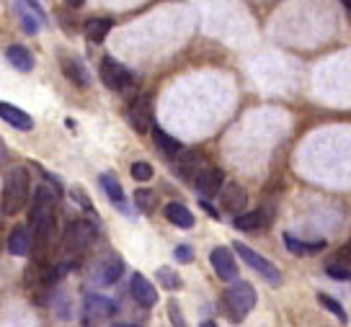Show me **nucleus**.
<instances>
[{"label":"nucleus","instance_id":"nucleus-1","mask_svg":"<svg viewBox=\"0 0 351 327\" xmlns=\"http://www.w3.org/2000/svg\"><path fill=\"white\" fill-rule=\"evenodd\" d=\"M29 191H32V178L23 165H16L8 170L0 191V211L3 214H21L23 207L29 204Z\"/></svg>","mask_w":351,"mask_h":327},{"label":"nucleus","instance_id":"nucleus-2","mask_svg":"<svg viewBox=\"0 0 351 327\" xmlns=\"http://www.w3.org/2000/svg\"><path fill=\"white\" fill-rule=\"evenodd\" d=\"M225 306L232 315V319L241 322L243 317L256 306V289L248 281H235V284L225 291Z\"/></svg>","mask_w":351,"mask_h":327},{"label":"nucleus","instance_id":"nucleus-3","mask_svg":"<svg viewBox=\"0 0 351 327\" xmlns=\"http://www.w3.org/2000/svg\"><path fill=\"white\" fill-rule=\"evenodd\" d=\"M96 240V224H90L86 219H75V222H70L65 229V235H62V245H65L67 252H73V255H80V252H86L90 245Z\"/></svg>","mask_w":351,"mask_h":327},{"label":"nucleus","instance_id":"nucleus-4","mask_svg":"<svg viewBox=\"0 0 351 327\" xmlns=\"http://www.w3.org/2000/svg\"><path fill=\"white\" fill-rule=\"evenodd\" d=\"M232 250L238 252V255L243 258V263H248L253 271L261 273L263 278H266V281H269L271 286L282 284V273H279V268H276V265L269 261V258H263L261 252H256L253 248L243 245V242H232Z\"/></svg>","mask_w":351,"mask_h":327},{"label":"nucleus","instance_id":"nucleus-5","mask_svg":"<svg viewBox=\"0 0 351 327\" xmlns=\"http://www.w3.org/2000/svg\"><path fill=\"white\" fill-rule=\"evenodd\" d=\"M101 80L109 90H127L132 86V73L130 67H124L121 62H117L114 57H104L101 60Z\"/></svg>","mask_w":351,"mask_h":327},{"label":"nucleus","instance_id":"nucleus-6","mask_svg":"<svg viewBox=\"0 0 351 327\" xmlns=\"http://www.w3.org/2000/svg\"><path fill=\"white\" fill-rule=\"evenodd\" d=\"M127 121H130L132 129L137 131V134L153 131V101L147 99V96H137L130 103V109H127Z\"/></svg>","mask_w":351,"mask_h":327},{"label":"nucleus","instance_id":"nucleus-7","mask_svg":"<svg viewBox=\"0 0 351 327\" xmlns=\"http://www.w3.org/2000/svg\"><path fill=\"white\" fill-rule=\"evenodd\" d=\"M117 315V302L101 294H88L83 299V322H104Z\"/></svg>","mask_w":351,"mask_h":327},{"label":"nucleus","instance_id":"nucleus-8","mask_svg":"<svg viewBox=\"0 0 351 327\" xmlns=\"http://www.w3.org/2000/svg\"><path fill=\"white\" fill-rule=\"evenodd\" d=\"M124 273V261H121L117 252H106L96 265H93V281L101 286L117 284Z\"/></svg>","mask_w":351,"mask_h":327},{"label":"nucleus","instance_id":"nucleus-9","mask_svg":"<svg viewBox=\"0 0 351 327\" xmlns=\"http://www.w3.org/2000/svg\"><path fill=\"white\" fill-rule=\"evenodd\" d=\"M209 261H212L217 278H222V281H235L238 278V263H235V255L230 252V248H215Z\"/></svg>","mask_w":351,"mask_h":327},{"label":"nucleus","instance_id":"nucleus-10","mask_svg":"<svg viewBox=\"0 0 351 327\" xmlns=\"http://www.w3.org/2000/svg\"><path fill=\"white\" fill-rule=\"evenodd\" d=\"M194 183H197L199 198H212L222 191V185H225V173H222L219 168H209L207 165V168L197 175Z\"/></svg>","mask_w":351,"mask_h":327},{"label":"nucleus","instance_id":"nucleus-11","mask_svg":"<svg viewBox=\"0 0 351 327\" xmlns=\"http://www.w3.org/2000/svg\"><path fill=\"white\" fill-rule=\"evenodd\" d=\"M130 291H132V299H134L140 306H145V309L155 306V302H158V291H155V286L145 278L143 273H134V276H132Z\"/></svg>","mask_w":351,"mask_h":327},{"label":"nucleus","instance_id":"nucleus-12","mask_svg":"<svg viewBox=\"0 0 351 327\" xmlns=\"http://www.w3.org/2000/svg\"><path fill=\"white\" fill-rule=\"evenodd\" d=\"M60 70H62V75L77 88H88L90 86V75H88V67L83 65V60H77V57H60Z\"/></svg>","mask_w":351,"mask_h":327},{"label":"nucleus","instance_id":"nucleus-13","mask_svg":"<svg viewBox=\"0 0 351 327\" xmlns=\"http://www.w3.org/2000/svg\"><path fill=\"white\" fill-rule=\"evenodd\" d=\"M219 196H222V209H225V211H232V214H241V211H245L248 194H245V188H243L241 183L222 185Z\"/></svg>","mask_w":351,"mask_h":327},{"label":"nucleus","instance_id":"nucleus-14","mask_svg":"<svg viewBox=\"0 0 351 327\" xmlns=\"http://www.w3.org/2000/svg\"><path fill=\"white\" fill-rule=\"evenodd\" d=\"M207 168V160H204V155L199 153H191V150H184V153L178 155V163H176V170L181 178H186V181H197V175L202 173Z\"/></svg>","mask_w":351,"mask_h":327},{"label":"nucleus","instance_id":"nucleus-15","mask_svg":"<svg viewBox=\"0 0 351 327\" xmlns=\"http://www.w3.org/2000/svg\"><path fill=\"white\" fill-rule=\"evenodd\" d=\"M271 222V217L266 214V209H256V211H241L232 219V227L241 232H258Z\"/></svg>","mask_w":351,"mask_h":327},{"label":"nucleus","instance_id":"nucleus-16","mask_svg":"<svg viewBox=\"0 0 351 327\" xmlns=\"http://www.w3.org/2000/svg\"><path fill=\"white\" fill-rule=\"evenodd\" d=\"M0 119L5 121V124H11L13 129H21V131H32L34 129L32 116H29L23 109H19V106L5 103V101H0Z\"/></svg>","mask_w":351,"mask_h":327},{"label":"nucleus","instance_id":"nucleus-17","mask_svg":"<svg viewBox=\"0 0 351 327\" xmlns=\"http://www.w3.org/2000/svg\"><path fill=\"white\" fill-rule=\"evenodd\" d=\"M32 245H34L32 229L23 227V224H19V227L11 232V237H8V252H11V255H16V258L29 255V252H32Z\"/></svg>","mask_w":351,"mask_h":327},{"label":"nucleus","instance_id":"nucleus-18","mask_svg":"<svg viewBox=\"0 0 351 327\" xmlns=\"http://www.w3.org/2000/svg\"><path fill=\"white\" fill-rule=\"evenodd\" d=\"M101 188H104V194L109 196V201L114 204V207H119L124 214H127V198H124V188H121L119 178L114 173H101L99 178Z\"/></svg>","mask_w":351,"mask_h":327},{"label":"nucleus","instance_id":"nucleus-19","mask_svg":"<svg viewBox=\"0 0 351 327\" xmlns=\"http://www.w3.org/2000/svg\"><path fill=\"white\" fill-rule=\"evenodd\" d=\"M5 60H8L19 73H32L34 65H36L34 55L23 47V44H11V47L5 49Z\"/></svg>","mask_w":351,"mask_h":327},{"label":"nucleus","instance_id":"nucleus-20","mask_svg":"<svg viewBox=\"0 0 351 327\" xmlns=\"http://www.w3.org/2000/svg\"><path fill=\"white\" fill-rule=\"evenodd\" d=\"M163 214H165V219H168L171 224H176V227H181V229H191V227H194V222H197V219H194V214L189 211V207L178 204V201L165 204Z\"/></svg>","mask_w":351,"mask_h":327},{"label":"nucleus","instance_id":"nucleus-21","mask_svg":"<svg viewBox=\"0 0 351 327\" xmlns=\"http://www.w3.org/2000/svg\"><path fill=\"white\" fill-rule=\"evenodd\" d=\"M282 240H285L287 250L292 252V255H297V258H302V255H315V252L326 250V240L305 242V240H297V237H292L289 232H285V235H282Z\"/></svg>","mask_w":351,"mask_h":327},{"label":"nucleus","instance_id":"nucleus-22","mask_svg":"<svg viewBox=\"0 0 351 327\" xmlns=\"http://www.w3.org/2000/svg\"><path fill=\"white\" fill-rule=\"evenodd\" d=\"M153 140L158 144V150L165 155V157H178V155L184 153V144L178 142L176 137H171L168 131H163L160 127H155L153 124Z\"/></svg>","mask_w":351,"mask_h":327},{"label":"nucleus","instance_id":"nucleus-23","mask_svg":"<svg viewBox=\"0 0 351 327\" xmlns=\"http://www.w3.org/2000/svg\"><path fill=\"white\" fill-rule=\"evenodd\" d=\"M16 16H19V21H21V29L26 34H39V29H42L44 18L39 16V13L34 11L32 5H23V3H16Z\"/></svg>","mask_w":351,"mask_h":327},{"label":"nucleus","instance_id":"nucleus-24","mask_svg":"<svg viewBox=\"0 0 351 327\" xmlns=\"http://www.w3.org/2000/svg\"><path fill=\"white\" fill-rule=\"evenodd\" d=\"M111 26H114V23H111L109 18H88L86 26H83V34H86L88 42L101 44L106 36H109Z\"/></svg>","mask_w":351,"mask_h":327},{"label":"nucleus","instance_id":"nucleus-25","mask_svg":"<svg viewBox=\"0 0 351 327\" xmlns=\"http://www.w3.org/2000/svg\"><path fill=\"white\" fill-rule=\"evenodd\" d=\"M134 204H137L140 211L150 214V211H155V207H158V194L150 191V188H140V191H134Z\"/></svg>","mask_w":351,"mask_h":327},{"label":"nucleus","instance_id":"nucleus-26","mask_svg":"<svg viewBox=\"0 0 351 327\" xmlns=\"http://www.w3.org/2000/svg\"><path fill=\"white\" fill-rule=\"evenodd\" d=\"M318 304L326 309V312H330V315L339 319L341 325H346L349 322V315H346V309L336 302V299H330V296H326V294H318Z\"/></svg>","mask_w":351,"mask_h":327},{"label":"nucleus","instance_id":"nucleus-27","mask_svg":"<svg viewBox=\"0 0 351 327\" xmlns=\"http://www.w3.org/2000/svg\"><path fill=\"white\" fill-rule=\"evenodd\" d=\"M158 281H160V286L168 289V291H178V289H181V276H178L173 268H158Z\"/></svg>","mask_w":351,"mask_h":327},{"label":"nucleus","instance_id":"nucleus-28","mask_svg":"<svg viewBox=\"0 0 351 327\" xmlns=\"http://www.w3.org/2000/svg\"><path fill=\"white\" fill-rule=\"evenodd\" d=\"M326 273H328L333 281H351V265L343 261L328 263V265H326Z\"/></svg>","mask_w":351,"mask_h":327},{"label":"nucleus","instance_id":"nucleus-29","mask_svg":"<svg viewBox=\"0 0 351 327\" xmlns=\"http://www.w3.org/2000/svg\"><path fill=\"white\" fill-rule=\"evenodd\" d=\"M155 175L153 165L145 163V160H137V163H132V178L137 181V183H145V181H150Z\"/></svg>","mask_w":351,"mask_h":327},{"label":"nucleus","instance_id":"nucleus-30","mask_svg":"<svg viewBox=\"0 0 351 327\" xmlns=\"http://www.w3.org/2000/svg\"><path fill=\"white\" fill-rule=\"evenodd\" d=\"M173 258L178 263H191L194 261V250H191L189 245H178V248L173 250Z\"/></svg>","mask_w":351,"mask_h":327},{"label":"nucleus","instance_id":"nucleus-31","mask_svg":"<svg viewBox=\"0 0 351 327\" xmlns=\"http://www.w3.org/2000/svg\"><path fill=\"white\" fill-rule=\"evenodd\" d=\"M168 312H171V319H173V325H184V317H181V309L176 304L173 299L168 302Z\"/></svg>","mask_w":351,"mask_h":327},{"label":"nucleus","instance_id":"nucleus-32","mask_svg":"<svg viewBox=\"0 0 351 327\" xmlns=\"http://www.w3.org/2000/svg\"><path fill=\"white\" fill-rule=\"evenodd\" d=\"M73 198H75L77 204L86 209V211H90V214H93V204L88 201V196H83V194H80V188H75V191H73Z\"/></svg>","mask_w":351,"mask_h":327},{"label":"nucleus","instance_id":"nucleus-33","mask_svg":"<svg viewBox=\"0 0 351 327\" xmlns=\"http://www.w3.org/2000/svg\"><path fill=\"white\" fill-rule=\"evenodd\" d=\"M339 261L351 263V240L346 242V245H341V248H339Z\"/></svg>","mask_w":351,"mask_h":327},{"label":"nucleus","instance_id":"nucleus-34","mask_svg":"<svg viewBox=\"0 0 351 327\" xmlns=\"http://www.w3.org/2000/svg\"><path fill=\"white\" fill-rule=\"evenodd\" d=\"M199 204H202V209H204V211H207V214H209V217H212V219H219V211H215V209L209 207V204H207V198H199Z\"/></svg>","mask_w":351,"mask_h":327},{"label":"nucleus","instance_id":"nucleus-35","mask_svg":"<svg viewBox=\"0 0 351 327\" xmlns=\"http://www.w3.org/2000/svg\"><path fill=\"white\" fill-rule=\"evenodd\" d=\"M26 5H32L34 11H36V13H39V16L44 18V11H42V5H39V0H26Z\"/></svg>","mask_w":351,"mask_h":327},{"label":"nucleus","instance_id":"nucleus-36","mask_svg":"<svg viewBox=\"0 0 351 327\" xmlns=\"http://www.w3.org/2000/svg\"><path fill=\"white\" fill-rule=\"evenodd\" d=\"M86 0H67V5H73V8H80Z\"/></svg>","mask_w":351,"mask_h":327},{"label":"nucleus","instance_id":"nucleus-37","mask_svg":"<svg viewBox=\"0 0 351 327\" xmlns=\"http://www.w3.org/2000/svg\"><path fill=\"white\" fill-rule=\"evenodd\" d=\"M343 5H346V8L351 11V0H343Z\"/></svg>","mask_w":351,"mask_h":327}]
</instances>
